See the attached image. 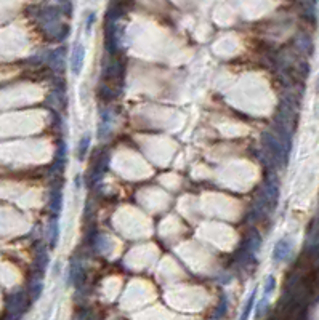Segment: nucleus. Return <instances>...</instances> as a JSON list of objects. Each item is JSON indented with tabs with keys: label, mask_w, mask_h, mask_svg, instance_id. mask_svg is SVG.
<instances>
[{
	"label": "nucleus",
	"mask_w": 319,
	"mask_h": 320,
	"mask_svg": "<svg viewBox=\"0 0 319 320\" xmlns=\"http://www.w3.org/2000/svg\"><path fill=\"white\" fill-rule=\"evenodd\" d=\"M287 253H289V245L286 244V242H279L278 244V247H276V258L278 259H282L284 256H287Z\"/></svg>",
	"instance_id": "nucleus-1"
}]
</instances>
